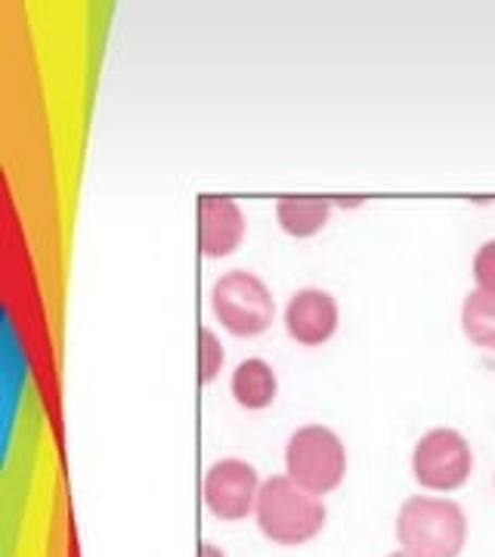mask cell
<instances>
[{
  "label": "cell",
  "mask_w": 495,
  "mask_h": 557,
  "mask_svg": "<svg viewBox=\"0 0 495 557\" xmlns=\"http://www.w3.org/2000/svg\"><path fill=\"white\" fill-rule=\"evenodd\" d=\"M337 205V208H357V205H362V199H332Z\"/></svg>",
  "instance_id": "15"
},
{
  "label": "cell",
  "mask_w": 495,
  "mask_h": 557,
  "mask_svg": "<svg viewBox=\"0 0 495 557\" xmlns=\"http://www.w3.org/2000/svg\"><path fill=\"white\" fill-rule=\"evenodd\" d=\"M474 282L480 292H490V295H495V239L477 248Z\"/></svg>",
  "instance_id": "13"
},
{
  "label": "cell",
  "mask_w": 495,
  "mask_h": 557,
  "mask_svg": "<svg viewBox=\"0 0 495 557\" xmlns=\"http://www.w3.org/2000/svg\"><path fill=\"white\" fill-rule=\"evenodd\" d=\"M396 539L412 557H458L468 542V518L449 498L412 496L396 515Z\"/></svg>",
  "instance_id": "1"
},
{
  "label": "cell",
  "mask_w": 495,
  "mask_h": 557,
  "mask_svg": "<svg viewBox=\"0 0 495 557\" xmlns=\"http://www.w3.org/2000/svg\"><path fill=\"white\" fill-rule=\"evenodd\" d=\"M337 300L322 288H300L285 307V329L304 347H319L337 332Z\"/></svg>",
  "instance_id": "8"
},
{
  "label": "cell",
  "mask_w": 495,
  "mask_h": 557,
  "mask_svg": "<svg viewBox=\"0 0 495 557\" xmlns=\"http://www.w3.org/2000/svg\"><path fill=\"white\" fill-rule=\"evenodd\" d=\"M255 518L263 536L276 545H304L317 539L325 527V505L322 498L300 490L288 474L260 483Z\"/></svg>",
  "instance_id": "2"
},
{
  "label": "cell",
  "mask_w": 495,
  "mask_h": 557,
  "mask_svg": "<svg viewBox=\"0 0 495 557\" xmlns=\"http://www.w3.org/2000/svg\"><path fill=\"white\" fill-rule=\"evenodd\" d=\"M335 201L322 199V196H282L276 201L279 226L295 236V239H310L332 218Z\"/></svg>",
  "instance_id": "9"
},
{
  "label": "cell",
  "mask_w": 495,
  "mask_h": 557,
  "mask_svg": "<svg viewBox=\"0 0 495 557\" xmlns=\"http://www.w3.org/2000/svg\"><path fill=\"white\" fill-rule=\"evenodd\" d=\"M391 557H412V555H409V552H394Z\"/></svg>",
  "instance_id": "16"
},
{
  "label": "cell",
  "mask_w": 495,
  "mask_h": 557,
  "mask_svg": "<svg viewBox=\"0 0 495 557\" xmlns=\"http://www.w3.org/2000/svg\"><path fill=\"white\" fill-rule=\"evenodd\" d=\"M245 239V214L226 196L198 199V251L205 258H226Z\"/></svg>",
  "instance_id": "7"
},
{
  "label": "cell",
  "mask_w": 495,
  "mask_h": 557,
  "mask_svg": "<svg viewBox=\"0 0 495 557\" xmlns=\"http://www.w3.org/2000/svg\"><path fill=\"white\" fill-rule=\"evenodd\" d=\"M198 375H201V384H211L218 379L220 369H223V347L220 341L214 338V332L201 329L198 332Z\"/></svg>",
  "instance_id": "12"
},
{
  "label": "cell",
  "mask_w": 495,
  "mask_h": 557,
  "mask_svg": "<svg viewBox=\"0 0 495 557\" xmlns=\"http://www.w3.org/2000/svg\"><path fill=\"white\" fill-rule=\"evenodd\" d=\"M471 468H474L471 446L453 428L428 431L418 440L416 453H412L416 480L434 493H453L458 486H465L471 478Z\"/></svg>",
  "instance_id": "5"
},
{
  "label": "cell",
  "mask_w": 495,
  "mask_h": 557,
  "mask_svg": "<svg viewBox=\"0 0 495 557\" xmlns=\"http://www.w3.org/2000/svg\"><path fill=\"white\" fill-rule=\"evenodd\" d=\"M276 372L263 359H245L233 372V397L242 409H267L276 399Z\"/></svg>",
  "instance_id": "10"
},
{
  "label": "cell",
  "mask_w": 495,
  "mask_h": 557,
  "mask_svg": "<svg viewBox=\"0 0 495 557\" xmlns=\"http://www.w3.org/2000/svg\"><path fill=\"white\" fill-rule=\"evenodd\" d=\"M285 474L313 496H329L347 474V449L332 428L304 424L285 443Z\"/></svg>",
  "instance_id": "3"
},
{
  "label": "cell",
  "mask_w": 495,
  "mask_h": 557,
  "mask_svg": "<svg viewBox=\"0 0 495 557\" xmlns=\"http://www.w3.org/2000/svg\"><path fill=\"white\" fill-rule=\"evenodd\" d=\"M198 557H226V555H223V548L211 545V542H205V545H201V552H198Z\"/></svg>",
  "instance_id": "14"
},
{
  "label": "cell",
  "mask_w": 495,
  "mask_h": 557,
  "mask_svg": "<svg viewBox=\"0 0 495 557\" xmlns=\"http://www.w3.org/2000/svg\"><path fill=\"white\" fill-rule=\"evenodd\" d=\"M258 471L242 458H220L205 474V505L220 520H242L258 508Z\"/></svg>",
  "instance_id": "6"
},
{
  "label": "cell",
  "mask_w": 495,
  "mask_h": 557,
  "mask_svg": "<svg viewBox=\"0 0 495 557\" xmlns=\"http://www.w3.org/2000/svg\"><path fill=\"white\" fill-rule=\"evenodd\" d=\"M211 307L220 325L236 338H258L273 325L276 317V300L270 288L263 285V278L248 270L223 273L211 292Z\"/></svg>",
  "instance_id": "4"
},
{
  "label": "cell",
  "mask_w": 495,
  "mask_h": 557,
  "mask_svg": "<svg viewBox=\"0 0 495 557\" xmlns=\"http://www.w3.org/2000/svg\"><path fill=\"white\" fill-rule=\"evenodd\" d=\"M461 329L471 344L495 354V295L490 292H471L461 307Z\"/></svg>",
  "instance_id": "11"
}]
</instances>
